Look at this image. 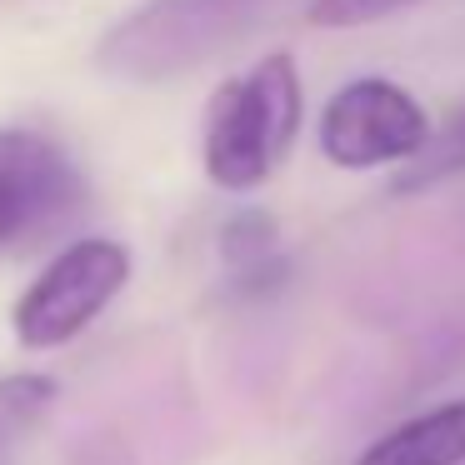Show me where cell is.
<instances>
[{
    "mask_svg": "<svg viewBox=\"0 0 465 465\" xmlns=\"http://www.w3.org/2000/svg\"><path fill=\"white\" fill-rule=\"evenodd\" d=\"M285 0H141L95 45V65L135 85L175 81L245 45Z\"/></svg>",
    "mask_w": 465,
    "mask_h": 465,
    "instance_id": "cell-1",
    "label": "cell"
},
{
    "mask_svg": "<svg viewBox=\"0 0 465 465\" xmlns=\"http://www.w3.org/2000/svg\"><path fill=\"white\" fill-rule=\"evenodd\" d=\"M301 71L285 51L261 55L251 71L231 75L205 105V175L221 191H255L291 155L301 131Z\"/></svg>",
    "mask_w": 465,
    "mask_h": 465,
    "instance_id": "cell-2",
    "label": "cell"
},
{
    "mask_svg": "<svg viewBox=\"0 0 465 465\" xmlns=\"http://www.w3.org/2000/svg\"><path fill=\"white\" fill-rule=\"evenodd\" d=\"M85 211V171L55 135L0 125V255L45 245Z\"/></svg>",
    "mask_w": 465,
    "mask_h": 465,
    "instance_id": "cell-3",
    "label": "cell"
},
{
    "mask_svg": "<svg viewBox=\"0 0 465 465\" xmlns=\"http://www.w3.org/2000/svg\"><path fill=\"white\" fill-rule=\"evenodd\" d=\"M430 115L405 85L385 75H361L341 85L321 111V151L341 171L411 165L430 141Z\"/></svg>",
    "mask_w": 465,
    "mask_h": 465,
    "instance_id": "cell-4",
    "label": "cell"
},
{
    "mask_svg": "<svg viewBox=\"0 0 465 465\" xmlns=\"http://www.w3.org/2000/svg\"><path fill=\"white\" fill-rule=\"evenodd\" d=\"M131 281V251L121 241H75L31 281L15 305V335L31 351L75 341Z\"/></svg>",
    "mask_w": 465,
    "mask_h": 465,
    "instance_id": "cell-5",
    "label": "cell"
},
{
    "mask_svg": "<svg viewBox=\"0 0 465 465\" xmlns=\"http://www.w3.org/2000/svg\"><path fill=\"white\" fill-rule=\"evenodd\" d=\"M221 271L235 301H271L291 275L285 241L265 211H241L221 231Z\"/></svg>",
    "mask_w": 465,
    "mask_h": 465,
    "instance_id": "cell-6",
    "label": "cell"
},
{
    "mask_svg": "<svg viewBox=\"0 0 465 465\" xmlns=\"http://www.w3.org/2000/svg\"><path fill=\"white\" fill-rule=\"evenodd\" d=\"M355 465H465V395L401 420L365 445Z\"/></svg>",
    "mask_w": 465,
    "mask_h": 465,
    "instance_id": "cell-7",
    "label": "cell"
},
{
    "mask_svg": "<svg viewBox=\"0 0 465 465\" xmlns=\"http://www.w3.org/2000/svg\"><path fill=\"white\" fill-rule=\"evenodd\" d=\"M55 395L51 375H0V465L21 460V445L51 415Z\"/></svg>",
    "mask_w": 465,
    "mask_h": 465,
    "instance_id": "cell-8",
    "label": "cell"
},
{
    "mask_svg": "<svg viewBox=\"0 0 465 465\" xmlns=\"http://www.w3.org/2000/svg\"><path fill=\"white\" fill-rule=\"evenodd\" d=\"M450 175H465V105H455L440 131H430L425 151L405 165L395 191H430V185L450 181Z\"/></svg>",
    "mask_w": 465,
    "mask_h": 465,
    "instance_id": "cell-9",
    "label": "cell"
},
{
    "mask_svg": "<svg viewBox=\"0 0 465 465\" xmlns=\"http://www.w3.org/2000/svg\"><path fill=\"white\" fill-rule=\"evenodd\" d=\"M415 5H425V0H311L305 21L321 25V31H355V25L391 21V15L415 11Z\"/></svg>",
    "mask_w": 465,
    "mask_h": 465,
    "instance_id": "cell-10",
    "label": "cell"
},
{
    "mask_svg": "<svg viewBox=\"0 0 465 465\" xmlns=\"http://www.w3.org/2000/svg\"><path fill=\"white\" fill-rule=\"evenodd\" d=\"M75 465H125V460H121V450H91V455H81Z\"/></svg>",
    "mask_w": 465,
    "mask_h": 465,
    "instance_id": "cell-11",
    "label": "cell"
}]
</instances>
